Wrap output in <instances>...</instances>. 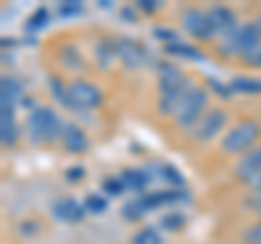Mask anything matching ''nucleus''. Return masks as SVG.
Masks as SVG:
<instances>
[{
    "mask_svg": "<svg viewBox=\"0 0 261 244\" xmlns=\"http://www.w3.org/2000/svg\"><path fill=\"white\" fill-rule=\"evenodd\" d=\"M192 87L190 79L174 66H161L159 68V109L161 113L174 116L176 107L185 92Z\"/></svg>",
    "mask_w": 261,
    "mask_h": 244,
    "instance_id": "1",
    "label": "nucleus"
},
{
    "mask_svg": "<svg viewBox=\"0 0 261 244\" xmlns=\"http://www.w3.org/2000/svg\"><path fill=\"white\" fill-rule=\"evenodd\" d=\"M63 125L65 122H61V118L50 107H35L29 113L27 131L33 142H53L61 137Z\"/></svg>",
    "mask_w": 261,
    "mask_h": 244,
    "instance_id": "2",
    "label": "nucleus"
},
{
    "mask_svg": "<svg viewBox=\"0 0 261 244\" xmlns=\"http://www.w3.org/2000/svg\"><path fill=\"white\" fill-rule=\"evenodd\" d=\"M259 137H261L259 122L257 120H242L222 137L220 149L228 153V155H240V153H248L255 149Z\"/></svg>",
    "mask_w": 261,
    "mask_h": 244,
    "instance_id": "3",
    "label": "nucleus"
},
{
    "mask_svg": "<svg viewBox=\"0 0 261 244\" xmlns=\"http://www.w3.org/2000/svg\"><path fill=\"white\" fill-rule=\"evenodd\" d=\"M207 92L205 87H198V85H192L190 89L185 92V96L181 99L174 113V120L178 127H185V129H192L196 122L200 120V116L205 113L207 107Z\"/></svg>",
    "mask_w": 261,
    "mask_h": 244,
    "instance_id": "4",
    "label": "nucleus"
},
{
    "mask_svg": "<svg viewBox=\"0 0 261 244\" xmlns=\"http://www.w3.org/2000/svg\"><path fill=\"white\" fill-rule=\"evenodd\" d=\"M68 101L70 109H96L102 103V92L89 81H74L68 87Z\"/></svg>",
    "mask_w": 261,
    "mask_h": 244,
    "instance_id": "5",
    "label": "nucleus"
},
{
    "mask_svg": "<svg viewBox=\"0 0 261 244\" xmlns=\"http://www.w3.org/2000/svg\"><path fill=\"white\" fill-rule=\"evenodd\" d=\"M113 51H116V59H120V63L124 68L130 70H137L142 68L146 61H148V53L146 48L135 42V39H128V37H120L113 42Z\"/></svg>",
    "mask_w": 261,
    "mask_h": 244,
    "instance_id": "6",
    "label": "nucleus"
},
{
    "mask_svg": "<svg viewBox=\"0 0 261 244\" xmlns=\"http://www.w3.org/2000/svg\"><path fill=\"white\" fill-rule=\"evenodd\" d=\"M226 120H228V116H226V111H224V109H220V107L209 109V111L202 113L200 120L190 129V133H192L194 140L207 142V140H211V137H216V135H218L220 129L226 125Z\"/></svg>",
    "mask_w": 261,
    "mask_h": 244,
    "instance_id": "7",
    "label": "nucleus"
},
{
    "mask_svg": "<svg viewBox=\"0 0 261 244\" xmlns=\"http://www.w3.org/2000/svg\"><path fill=\"white\" fill-rule=\"evenodd\" d=\"M181 22H183V29L187 33L198 37V39L216 37L214 27H211V20H209V13L198 9V7H187V9L181 13Z\"/></svg>",
    "mask_w": 261,
    "mask_h": 244,
    "instance_id": "8",
    "label": "nucleus"
},
{
    "mask_svg": "<svg viewBox=\"0 0 261 244\" xmlns=\"http://www.w3.org/2000/svg\"><path fill=\"white\" fill-rule=\"evenodd\" d=\"M207 13H209L211 27H214V35H218L220 39L233 35L235 31L240 29L235 13H233L231 9H226V7H211Z\"/></svg>",
    "mask_w": 261,
    "mask_h": 244,
    "instance_id": "9",
    "label": "nucleus"
},
{
    "mask_svg": "<svg viewBox=\"0 0 261 244\" xmlns=\"http://www.w3.org/2000/svg\"><path fill=\"white\" fill-rule=\"evenodd\" d=\"M235 175L244 183H250L252 179H257L261 175V146H255L252 151L244 153V157L235 166Z\"/></svg>",
    "mask_w": 261,
    "mask_h": 244,
    "instance_id": "10",
    "label": "nucleus"
},
{
    "mask_svg": "<svg viewBox=\"0 0 261 244\" xmlns=\"http://www.w3.org/2000/svg\"><path fill=\"white\" fill-rule=\"evenodd\" d=\"M59 140L63 144V149L70 151V153H74V155H81V153H85L89 149V140H87L85 131L81 127L72 125V122H65V125H63V131H61Z\"/></svg>",
    "mask_w": 261,
    "mask_h": 244,
    "instance_id": "11",
    "label": "nucleus"
},
{
    "mask_svg": "<svg viewBox=\"0 0 261 244\" xmlns=\"http://www.w3.org/2000/svg\"><path fill=\"white\" fill-rule=\"evenodd\" d=\"M13 103H3L0 101V140L5 146H13L15 137H18V127H15L13 118Z\"/></svg>",
    "mask_w": 261,
    "mask_h": 244,
    "instance_id": "12",
    "label": "nucleus"
},
{
    "mask_svg": "<svg viewBox=\"0 0 261 244\" xmlns=\"http://www.w3.org/2000/svg\"><path fill=\"white\" fill-rule=\"evenodd\" d=\"M53 211H55L57 221H63V223H79V221H83L87 214L83 203H79L74 199H63L59 203H55Z\"/></svg>",
    "mask_w": 261,
    "mask_h": 244,
    "instance_id": "13",
    "label": "nucleus"
},
{
    "mask_svg": "<svg viewBox=\"0 0 261 244\" xmlns=\"http://www.w3.org/2000/svg\"><path fill=\"white\" fill-rule=\"evenodd\" d=\"M148 209H157L163 205H170V203H176V201H183L185 199V192L181 190H159V192H146L142 194Z\"/></svg>",
    "mask_w": 261,
    "mask_h": 244,
    "instance_id": "14",
    "label": "nucleus"
},
{
    "mask_svg": "<svg viewBox=\"0 0 261 244\" xmlns=\"http://www.w3.org/2000/svg\"><path fill=\"white\" fill-rule=\"evenodd\" d=\"M120 179H122V185H124V190H128V192H144L146 185L150 183L148 170H137V168L124 170V173L120 175Z\"/></svg>",
    "mask_w": 261,
    "mask_h": 244,
    "instance_id": "15",
    "label": "nucleus"
},
{
    "mask_svg": "<svg viewBox=\"0 0 261 244\" xmlns=\"http://www.w3.org/2000/svg\"><path fill=\"white\" fill-rule=\"evenodd\" d=\"M146 214H148V205H146V201H144L142 194H140V197H135V199H130L128 203L122 205V216H124L126 221H130V223L142 221Z\"/></svg>",
    "mask_w": 261,
    "mask_h": 244,
    "instance_id": "16",
    "label": "nucleus"
},
{
    "mask_svg": "<svg viewBox=\"0 0 261 244\" xmlns=\"http://www.w3.org/2000/svg\"><path fill=\"white\" fill-rule=\"evenodd\" d=\"M228 87H231V92H238V94H261V79L235 77Z\"/></svg>",
    "mask_w": 261,
    "mask_h": 244,
    "instance_id": "17",
    "label": "nucleus"
},
{
    "mask_svg": "<svg viewBox=\"0 0 261 244\" xmlns=\"http://www.w3.org/2000/svg\"><path fill=\"white\" fill-rule=\"evenodd\" d=\"M0 101L3 103H18L20 94H22V85L15 81L13 77H3V81H0Z\"/></svg>",
    "mask_w": 261,
    "mask_h": 244,
    "instance_id": "18",
    "label": "nucleus"
},
{
    "mask_svg": "<svg viewBox=\"0 0 261 244\" xmlns=\"http://www.w3.org/2000/svg\"><path fill=\"white\" fill-rule=\"evenodd\" d=\"M130 244H163V235L154 227H144L133 235Z\"/></svg>",
    "mask_w": 261,
    "mask_h": 244,
    "instance_id": "19",
    "label": "nucleus"
},
{
    "mask_svg": "<svg viewBox=\"0 0 261 244\" xmlns=\"http://www.w3.org/2000/svg\"><path fill=\"white\" fill-rule=\"evenodd\" d=\"M166 51L170 55H176V57H185V59H202V53L198 48H194L190 44H183V42H174V44H168Z\"/></svg>",
    "mask_w": 261,
    "mask_h": 244,
    "instance_id": "20",
    "label": "nucleus"
},
{
    "mask_svg": "<svg viewBox=\"0 0 261 244\" xmlns=\"http://www.w3.org/2000/svg\"><path fill=\"white\" fill-rule=\"evenodd\" d=\"M159 225L166 231H178V229H183V225H185V216L178 214V211H168L166 216H161Z\"/></svg>",
    "mask_w": 261,
    "mask_h": 244,
    "instance_id": "21",
    "label": "nucleus"
},
{
    "mask_svg": "<svg viewBox=\"0 0 261 244\" xmlns=\"http://www.w3.org/2000/svg\"><path fill=\"white\" fill-rule=\"evenodd\" d=\"M83 205L87 209V214H105L107 211V199L100 197V194H89Z\"/></svg>",
    "mask_w": 261,
    "mask_h": 244,
    "instance_id": "22",
    "label": "nucleus"
},
{
    "mask_svg": "<svg viewBox=\"0 0 261 244\" xmlns=\"http://www.w3.org/2000/svg\"><path fill=\"white\" fill-rule=\"evenodd\" d=\"M159 173H161V179L163 181H168L170 185H174V188H178V185H183V175L178 173V170L174 166H170V164H161L159 166Z\"/></svg>",
    "mask_w": 261,
    "mask_h": 244,
    "instance_id": "23",
    "label": "nucleus"
},
{
    "mask_svg": "<svg viewBox=\"0 0 261 244\" xmlns=\"http://www.w3.org/2000/svg\"><path fill=\"white\" fill-rule=\"evenodd\" d=\"M46 24H48V11L44 9V7H39V9L27 20V29H31V31H39V29H44Z\"/></svg>",
    "mask_w": 261,
    "mask_h": 244,
    "instance_id": "24",
    "label": "nucleus"
},
{
    "mask_svg": "<svg viewBox=\"0 0 261 244\" xmlns=\"http://www.w3.org/2000/svg\"><path fill=\"white\" fill-rule=\"evenodd\" d=\"M102 192L109 194V197H118V194L124 192V185H122V179L120 175L118 177H107L102 181Z\"/></svg>",
    "mask_w": 261,
    "mask_h": 244,
    "instance_id": "25",
    "label": "nucleus"
},
{
    "mask_svg": "<svg viewBox=\"0 0 261 244\" xmlns=\"http://www.w3.org/2000/svg\"><path fill=\"white\" fill-rule=\"evenodd\" d=\"M50 89H53V96L59 103H63L65 107H70V101H68V87H65L59 79H50Z\"/></svg>",
    "mask_w": 261,
    "mask_h": 244,
    "instance_id": "26",
    "label": "nucleus"
},
{
    "mask_svg": "<svg viewBox=\"0 0 261 244\" xmlns=\"http://www.w3.org/2000/svg\"><path fill=\"white\" fill-rule=\"evenodd\" d=\"M83 11V5L76 3V0H65L59 5V15L61 18H70V15H79Z\"/></svg>",
    "mask_w": 261,
    "mask_h": 244,
    "instance_id": "27",
    "label": "nucleus"
},
{
    "mask_svg": "<svg viewBox=\"0 0 261 244\" xmlns=\"http://www.w3.org/2000/svg\"><path fill=\"white\" fill-rule=\"evenodd\" d=\"M242 61L246 66H252V68H261V46L259 48H252V51L244 53L242 55Z\"/></svg>",
    "mask_w": 261,
    "mask_h": 244,
    "instance_id": "28",
    "label": "nucleus"
},
{
    "mask_svg": "<svg viewBox=\"0 0 261 244\" xmlns=\"http://www.w3.org/2000/svg\"><path fill=\"white\" fill-rule=\"evenodd\" d=\"M154 37L161 39V42H166V46L168 44H174V42H181L178 35L174 33V31H170V29H154Z\"/></svg>",
    "mask_w": 261,
    "mask_h": 244,
    "instance_id": "29",
    "label": "nucleus"
},
{
    "mask_svg": "<svg viewBox=\"0 0 261 244\" xmlns=\"http://www.w3.org/2000/svg\"><path fill=\"white\" fill-rule=\"evenodd\" d=\"M244 240H246V244H261V223L252 225L250 229L244 233Z\"/></svg>",
    "mask_w": 261,
    "mask_h": 244,
    "instance_id": "30",
    "label": "nucleus"
},
{
    "mask_svg": "<svg viewBox=\"0 0 261 244\" xmlns=\"http://www.w3.org/2000/svg\"><path fill=\"white\" fill-rule=\"evenodd\" d=\"M85 175V170L81 168V166H74V168H68L65 170V177H68V181H81Z\"/></svg>",
    "mask_w": 261,
    "mask_h": 244,
    "instance_id": "31",
    "label": "nucleus"
},
{
    "mask_svg": "<svg viewBox=\"0 0 261 244\" xmlns=\"http://www.w3.org/2000/svg\"><path fill=\"white\" fill-rule=\"evenodd\" d=\"M137 7H140V9H144L146 13H152V11L159 7V3H154V0H140V3H137Z\"/></svg>",
    "mask_w": 261,
    "mask_h": 244,
    "instance_id": "32",
    "label": "nucleus"
},
{
    "mask_svg": "<svg viewBox=\"0 0 261 244\" xmlns=\"http://www.w3.org/2000/svg\"><path fill=\"white\" fill-rule=\"evenodd\" d=\"M250 185H252V188H255L257 192H261V175H259L257 179H252V181H250Z\"/></svg>",
    "mask_w": 261,
    "mask_h": 244,
    "instance_id": "33",
    "label": "nucleus"
},
{
    "mask_svg": "<svg viewBox=\"0 0 261 244\" xmlns=\"http://www.w3.org/2000/svg\"><path fill=\"white\" fill-rule=\"evenodd\" d=\"M122 15H126L128 22H135V15H133V11H130L128 7H126V9H122Z\"/></svg>",
    "mask_w": 261,
    "mask_h": 244,
    "instance_id": "34",
    "label": "nucleus"
},
{
    "mask_svg": "<svg viewBox=\"0 0 261 244\" xmlns=\"http://www.w3.org/2000/svg\"><path fill=\"white\" fill-rule=\"evenodd\" d=\"M250 203H252V205H255V207H257V209H259V211H261V192H259V194H257V199H252V201H250Z\"/></svg>",
    "mask_w": 261,
    "mask_h": 244,
    "instance_id": "35",
    "label": "nucleus"
},
{
    "mask_svg": "<svg viewBox=\"0 0 261 244\" xmlns=\"http://www.w3.org/2000/svg\"><path fill=\"white\" fill-rule=\"evenodd\" d=\"M255 24H257V29H259V33H261V15H259V20H255Z\"/></svg>",
    "mask_w": 261,
    "mask_h": 244,
    "instance_id": "36",
    "label": "nucleus"
}]
</instances>
